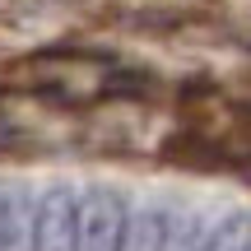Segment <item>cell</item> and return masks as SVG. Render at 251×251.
Segmentation results:
<instances>
[{
  "instance_id": "cell-1",
  "label": "cell",
  "mask_w": 251,
  "mask_h": 251,
  "mask_svg": "<svg viewBox=\"0 0 251 251\" xmlns=\"http://www.w3.org/2000/svg\"><path fill=\"white\" fill-rule=\"evenodd\" d=\"M163 158L177 163V168H196V172H247L251 168V149H237V144L219 140V135H205L200 126H186V130H172L163 140Z\"/></svg>"
},
{
  "instance_id": "cell-2",
  "label": "cell",
  "mask_w": 251,
  "mask_h": 251,
  "mask_svg": "<svg viewBox=\"0 0 251 251\" xmlns=\"http://www.w3.org/2000/svg\"><path fill=\"white\" fill-rule=\"evenodd\" d=\"M158 93V75L144 70V65H121V70H107V79L98 84L93 102H144Z\"/></svg>"
},
{
  "instance_id": "cell-3",
  "label": "cell",
  "mask_w": 251,
  "mask_h": 251,
  "mask_svg": "<svg viewBox=\"0 0 251 251\" xmlns=\"http://www.w3.org/2000/svg\"><path fill=\"white\" fill-rule=\"evenodd\" d=\"M47 61H93V65H117V51H107V47H70V42H56V47L33 51V65H47Z\"/></svg>"
},
{
  "instance_id": "cell-4",
  "label": "cell",
  "mask_w": 251,
  "mask_h": 251,
  "mask_svg": "<svg viewBox=\"0 0 251 251\" xmlns=\"http://www.w3.org/2000/svg\"><path fill=\"white\" fill-rule=\"evenodd\" d=\"M177 98H181V107H196V102H205V98H219V79L196 75V79H186V84L177 89Z\"/></svg>"
},
{
  "instance_id": "cell-5",
  "label": "cell",
  "mask_w": 251,
  "mask_h": 251,
  "mask_svg": "<svg viewBox=\"0 0 251 251\" xmlns=\"http://www.w3.org/2000/svg\"><path fill=\"white\" fill-rule=\"evenodd\" d=\"M140 28H191V24H205V14H186V9H172V14H140L135 19Z\"/></svg>"
}]
</instances>
